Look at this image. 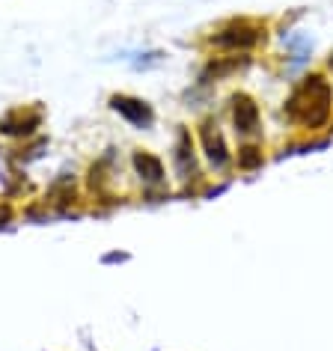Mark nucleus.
Returning a JSON list of instances; mask_svg holds the SVG:
<instances>
[{"label": "nucleus", "instance_id": "obj_4", "mask_svg": "<svg viewBox=\"0 0 333 351\" xmlns=\"http://www.w3.org/2000/svg\"><path fill=\"white\" fill-rule=\"evenodd\" d=\"M235 110H232V117H235V128L241 131V134H250V131H256L259 125V108H256V101L250 99V95H235Z\"/></svg>", "mask_w": 333, "mask_h": 351}, {"label": "nucleus", "instance_id": "obj_7", "mask_svg": "<svg viewBox=\"0 0 333 351\" xmlns=\"http://www.w3.org/2000/svg\"><path fill=\"white\" fill-rule=\"evenodd\" d=\"M176 161H179V170H182V173L194 170V149H190V137H188V131H182V134H179Z\"/></svg>", "mask_w": 333, "mask_h": 351}, {"label": "nucleus", "instance_id": "obj_2", "mask_svg": "<svg viewBox=\"0 0 333 351\" xmlns=\"http://www.w3.org/2000/svg\"><path fill=\"white\" fill-rule=\"evenodd\" d=\"M259 39H262V27H256V24H250V21H235L214 36V42L223 48H250V45H256Z\"/></svg>", "mask_w": 333, "mask_h": 351}, {"label": "nucleus", "instance_id": "obj_6", "mask_svg": "<svg viewBox=\"0 0 333 351\" xmlns=\"http://www.w3.org/2000/svg\"><path fill=\"white\" fill-rule=\"evenodd\" d=\"M134 167H137L140 179L149 182V185H158V182L164 179V164L158 161L155 155H149V152H137L134 155Z\"/></svg>", "mask_w": 333, "mask_h": 351}, {"label": "nucleus", "instance_id": "obj_3", "mask_svg": "<svg viewBox=\"0 0 333 351\" xmlns=\"http://www.w3.org/2000/svg\"><path fill=\"white\" fill-rule=\"evenodd\" d=\"M110 108L122 113L128 122H134V125H149L152 122V108H149L146 101H140V99H131V95H113L110 99Z\"/></svg>", "mask_w": 333, "mask_h": 351}, {"label": "nucleus", "instance_id": "obj_1", "mask_svg": "<svg viewBox=\"0 0 333 351\" xmlns=\"http://www.w3.org/2000/svg\"><path fill=\"white\" fill-rule=\"evenodd\" d=\"M330 99H333V93L328 81L312 75L292 93V99L286 101V113L306 128H319L330 117Z\"/></svg>", "mask_w": 333, "mask_h": 351}, {"label": "nucleus", "instance_id": "obj_8", "mask_svg": "<svg viewBox=\"0 0 333 351\" xmlns=\"http://www.w3.org/2000/svg\"><path fill=\"white\" fill-rule=\"evenodd\" d=\"M238 164L244 167V170H253V167H259V164H262V152H259V149H253V146L241 149V155H238Z\"/></svg>", "mask_w": 333, "mask_h": 351}, {"label": "nucleus", "instance_id": "obj_5", "mask_svg": "<svg viewBox=\"0 0 333 351\" xmlns=\"http://www.w3.org/2000/svg\"><path fill=\"white\" fill-rule=\"evenodd\" d=\"M199 137H203V146H206L208 161H212L214 167H226V161H230V152H226V143H223V137H221V131H217V125L206 122L203 131H199Z\"/></svg>", "mask_w": 333, "mask_h": 351}]
</instances>
